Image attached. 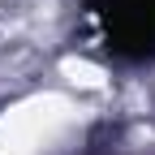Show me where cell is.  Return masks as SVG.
I'll list each match as a JSON object with an SVG mask.
<instances>
[{
    "mask_svg": "<svg viewBox=\"0 0 155 155\" xmlns=\"http://www.w3.org/2000/svg\"><path fill=\"white\" fill-rule=\"evenodd\" d=\"M65 104L61 99H35L13 108L5 121H0V155H43V142L52 138L65 121Z\"/></svg>",
    "mask_w": 155,
    "mask_h": 155,
    "instance_id": "6da1fadb",
    "label": "cell"
}]
</instances>
